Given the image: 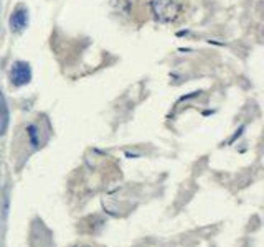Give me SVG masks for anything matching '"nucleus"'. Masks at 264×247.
<instances>
[{"label": "nucleus", "instance_id": "20e7f679", "mask_svg": "<svg viewBox=\"0 0 264 247\" xmlns=\"http://www.w3.org/2000/svg\"><path fill=\"white\" fill-rule=\"evenodd\" d=\"M8 119H10V114H8V106L5 101V96L0 91V133H5L7 127H8Z\"/></svg>", "mask_w": 264, "mask_h": 247}, {"label": "nucleus", "instance_id": "423d86ee", "mask_svg": "<svg viewBox=\"0 0 264 247\" xmlns=\"http://www.w3.org/2000/svg\"><path fill=\"white\" fill-rule=\"evenodd\" d=\"M70 247H102V246L96 244V242H89V241H80V242L71 244Z\"/></svg>", "mask_w": 264, "mask_h": 247}, {"label": "nucleus", "instance_id": "f03ea898", "mask_svg": "<svg viewBox=\"0 0 264 247\" xmlns=\"http://www.w3.org/2000/svg\"><path fill=\"white\" fill-rule=\"evenodd\" d=\"M32 79V68L25 61H15L10 68V81L14 86L28 84Z\"/></svg>", "mask_w": 264, "mask_h": 247}, {"label": "nucleus", "instance_id": "39448f33", "mask_svg": "<svg viewBox=\"0 0 264 247\" xmlns=\"http://www.w3.org/2000/svg\"><path fill=\"white\" fill-rule=\"evenodd\" d=\"M27 132H28V137H30V142H32V145L38 149L40 147V137H38V129L37 125H28L27 127Z\"/></svg>", "mask_w": 264, "mask_h": 247}, {"label": "nucleus", "instance_id": "f257e3e1", "mask_svg": "<svg viewBox=\"0 0 264 247\" xmlns=\"http://www.w3.org/2000/svg\"><path fill=\"white\" fill-rule=\"evenodd\" d=\"M152 12L159 21H174L182 12V3L179 0H150Z\"/></svg>", "mask_w": 264, "mask_h": 247}, {"label": "nucleus", "instance_id": "7ed1b4c3", "mask_svg": "<svg viewBox=\"0 0 264 247\" xmlns=\"http://www.w3.org/2000/svg\"><path fill=\"white\" fill-rule=\"evenodd\" d=\"M27 23H28V12L25 10V8H19V10H15L14 14L10 15V28L14 30V32L25 30Z\"/></svg>", "mask_w": 264, "mask_h": 247}]
</instances>
